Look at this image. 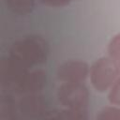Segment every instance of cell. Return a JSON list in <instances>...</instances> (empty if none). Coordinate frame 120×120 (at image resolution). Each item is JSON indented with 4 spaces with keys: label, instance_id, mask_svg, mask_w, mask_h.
I'll return each mask as SVG.
<instances>
[{
    "label": "cell",
    "instance_id": "14",
    "mask_svg": "<svg viewBox=\"0 0 120 120\" xmlns=\"http://www.w3.org/2000/svg\"><path fill=\"white\" fill-rule=\"evenodd\" d=\"M117 66H118V68H119V71H120V63H118Z\"/></svg>",
    "mask_w": 120,
    "mask_h": 120
},
{
    "label": "cell",
    "instance_id": "2",
    "mask_svg": "<svg viewBox=\"0 0 120 120\" xmlns=\"http://www.w3.org/2000/svg\"><path fill=\"white\" fill-rule=\"evenodd\" d=\"M89 74L95 90L104 93L120 76V71L116 62L108 55L97 59L91 66Z\"/></svg>",
    "mask_w": 120,
    "mask_h": 120
},
{
    "label": "cell",
    "instance_id": "7",
    "mask_svg": "<svg viewBox=\"0 0 120 120\" xmlns=\"http://www.w3.org/2000/svg\"><path fill=\"white\" fill-rule=\"evenodd\" d=\"M19 109L21 112L27 115H38L46 112L45 101L42 96L35 94H26L19 101Z\"/></svg>",
    "mask_w": 120,
    "mask_h": 120
},
{
    "label": "cell",
    "instance_id": "1",
    "mask_svg": "<svg viewBox=\"0 0 120 120\" xmlns=\"http://www.w3.org/2000/svg\"><path fill=\"white\" fill-rule=\"evenodd\" d=\"M49 52V45L43 38L31 35L15 41L9 49L8 55L30 69L46 63Z\"/></svg>",
    "mask_w": 120,
    "mask_h": 120
},
{
    "label": "cell",
    "instance_id": "10",
    "mask_svg": "<svg viewBox=\"0 0 120 120\" xmlns=\"http://www.w3.org/2000/svg\"><path fill=\"white\" fill-rule=\"evenodd\" d=\"M98 120H120V107L116 105L106 106L97 114Z\"/></svg>",
    "mask_w": 120,
    "mask_h": 120
},
{
    "label": "cell",
    "instance_id": "11",
    "mask_svg": "<svg viewBox=\"0 0 120 120\" xmlns=\"http://www.w3.org/2000/svg\"><path fill=\"white\" fill-rule=\"evenodd\" d=\"M108 55L116 64L120 63V33L114 35L108 44Z\"/></svg>",
    "mask_w": 120,
    "mask_h": 120
},
{
    "label": "cell",
    "instance_id": "9",
    "mask_svg": "<svg viewBox=\"0 0 120 120\" xmlns=\"http://www.w3.org/2000/svg\"><path fill=\"white\" fill-rule=\"evenodd\" d=\"M8 8L18 15H27L35 7V0H6Z\"/></svg>",
    "mask_w": 120,
    "mask_h": 120
},
{
    "label": "cell",
    "instance_id": "6",
    "mask_svg": "<svg viewBox=\"0 0 120 120\" xmlns=\"http://www.w3.org/2000/svg\"><path fill=\"white\" fill-rule=\"evenodd\" d=\"M46 82L47 74L43 69L38 68L32 71L29 70L13 88V91L21 95L35 94L42 90L45 87Z\"/></svg>",
    "mask_w": 120,
    "mask_h": 120
},
{
    "label": "cell",
    "instance_id": "4",
    "mask_svg": "<svg viewBox=\"0 0 120 120\" xmlns=\"http://www.w3.org/2000/svg\"><path fill=\"white\" fill-rule=\"evenodd\" d=\"M90 68L82 60H68L62 63L57 70L56 77L62 82H82L88 77Z\"/></svg>",
    "mask_w": 120,
    "mask_h": 120
},
{
    "label": "cell",
    "instance_id": "12",
    "mask_svg": "<svg viewBox=\"0 0 120 120\" xmlns=\"http://www.w3.org/2000/svg\"><path fill=\"white\" fill-rule=\"evenodd\" d=\"M108 99L112 105L120 107V76L109 89Z\"/></svg>",
    "mask_w": 120,
    "mask_h": 120
},
{
    "label": "cell",
    "instance_id": "3",
    "mask_svg": "<svg viewBox=\"0 0 120 120\" xmlns=\"http://www.w3.org/2000/svg\"><path fill=\"white\" fill-rule=\"evenodd\" d=\"M57 99L65 108L85 109L89 103V90L82 82H63L56 92Z\"/></svg>",
    "mask_w": 120,
    "mask_h": 120
},
{
    "label": "cell",
    "instance_id": "8",
    "mask_svg": "<svg viewBox=\"0 0 120 120\" xmlns=\"http://www.w3.org/2000/svg\"><path fill=\"white\" fill-rule=\"evenodd\" d=\"M48 115L45 116L49 119H60V120H81L87 118V108L85 109H74L66 108L58 112H48Z\"/></svg>",
    "mask_w": 120,
    "mask_h": 120
},
{
    "label": "cell",
    "instance_id": "13",
    "mask_svg": "<svg viewBox=\"0 0 120 120\" xmlns=\"http://www.w3.org/2000/svg\"><path fill=\"white\" fill-rule=\"evenodd\" d=\"M42 5L52 8H62L69 5L75 0H38Z\"/></svg>",
    "mask_w": 120,
    "mask_h": 120
},
{
    "label": "cell",
    "instance_id": "5",
    "mask_svg": "<svg viewBox=\"0 0 120 120\" xmlns=\"http://www.w3.org/2000/svg\"><path fill=\"white\" fill-rule=\"evenodd\" d=\"M29 70L30 69L24 67L22 63L8 55L1 63L0 75L2 87L10 88L13 90V88Z\"/></svg>",
    "mask_w": 120,
    "mask_h": 120
}]
</instances>
